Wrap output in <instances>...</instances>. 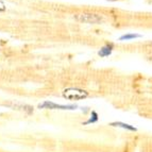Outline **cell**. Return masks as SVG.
<instances>
[{
    "label": "cell",
    "instance_id": "1",
    "mask_svg": "<svg viewBox=\"0 0 152 152\" xmlns=\"http://www.w3.org/2000/svg\"><path fill=\"white\" fill-rule=\"evenodd\" d=\"M63 97L68 100H83L88 97V93L81 88L69 87L63 91Z\"/></svg>",
    "mask_w": 152,
    "mask_h": 152
},
{
    "label": "cell",
    "instance_id": "2",
    "mask_svg": "<svg viewBox=\"0 0 152 152\" xmlns=\"http://www.w3.org/2000/svg\"><path fill=\"white\" fill-rule=\"evenodd\" d=\"M78 21L85 23H91V25H97V23H101L103 21L102 16L98 15V14H94V13H82V14H77L75 16Z\"/></svg>",
    "mask_w": 152,
    "mask_h": 152
},
{
    "label": "cell",
    "instance_id": "3",
    "mask_svg": "<svg viewBox=\"0 0 152 152\" xmlns=\"http://www.w3.org/2000/svg\"><path fill=\"white\" fill-rule=\"evenodd\" d=\"M38 109H47V110H77V104H58L52 101H44L43 103L38 104Z\"/></svg>",
    "mask_w": 152,
    "mask_h": 152
},
{
    "label": "cell",
    "instance_id": "4",
    "mask_svg": "<svg viewBox=\"0 0 152 152\" xmlns=\"http://www.w3.org/2000/svg\"><path fill=\"white\" fill-rule=\"evenodd\" d=\"M113 49H114V45H113V44L112 43L107 44V45L103 46V47L98 51L99 56H101V58H107V56H111Z\"/></svg>",
    "mask_w": 152,
    "mask_h": 152
},
{
    "label": "cell",
    "instance_id": "5",
    "mask_svg": "<svg viewBox=\"0 0 152 152\" xmlns=\"http://www.w3.org/2000/svg\"><path fill=\"white\" fill-rule=\"evenodd\" d=\"M9 107H12L13 109L15 110H21V111H25L27 114H32L33 113V107L28 105V104H18V103H8Z\"/></svg>",
    "mask_w": 152,
    "mask_h": 152
},
{
    "label": "cell",
    "instance_id": "6",
    "mask_svg": "<svg viewBox=\"0 0 152 152\" xmlns=\"http://www.w3.org/2000/svg\"><path fill=\"white\" fill-rule=\"evenodd\" d=\"M110 126L112 127H119V128H122V129H126V130H129V131H133V132H136L137 129L133 126L129 124H124V122H121V121H115V122H111Z\"/></svg>",
    "mask_w": 152,
    "mask_h": 152
},
{
    "label": "cell",
    "instance_id": "7",
    "mask_svg": "<svg viewBox=\"0 0 152 152\" xmlns=\"http://www.w3.org/2000/svg\"><path fill=\"white\" fill-rule=\"evenodd\" d=\"M142 37L140 34H137V33H128V34H124V35L120 36L119 41H130V39H134V38H140Z\"/></svg>",
    "mask_w": 152,
    "mask_h": 152
},
{
    "label": "cell",
    "instance_id": "8",
    "mask_svg": "<svg viewBox=\"0 0 152 152\" xmlns=\"http://www.w3.org/2000/svg\"><path fill=\"white\" fill-rule=\"evenodd\" d=\"M98 119H99V116H98V114H97V112L91 111V118H89L88 120H86V121H84L83 124H84V126H86V124H95V122L98 121Z\"/></svg>",
    "mask_w": 152,
    "mask_h": 152
},
{
    "label": "cell",
    "instance_id": "9",
    "mask_svg": "<svg viewBox=\"0 0 152 152\" xmlns=\"http://www.w3.org/2000/svg\"><path fill=\"white\" fill-rule=\"evenodd\" d=\"M3 11H5V5H4V3L0 0V12H3Z\"/></svg>",
    "mask_w": 152,
    "mask_h": 152
},
{
    "label": "cell",
    "instance_id": "10",
    "mask_svg": "<svg viewBox=\"0 0 152 152\" xmlns=\"http://www.w3.org/2000/svg\"><path fill=\"white\" fill-rule=\"evenodd\" d=\"M107 1H117V0H107Z\"/></svg>",
    "mask_w": 152,
    "mask_h": 152
}]
</instances>
